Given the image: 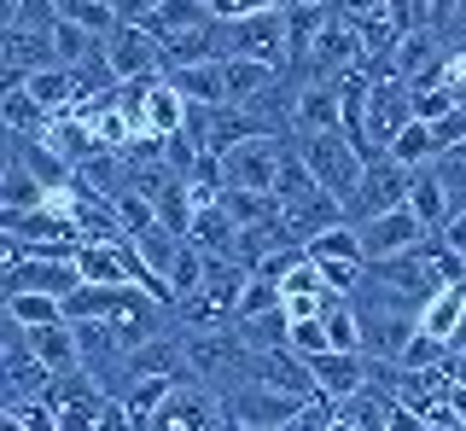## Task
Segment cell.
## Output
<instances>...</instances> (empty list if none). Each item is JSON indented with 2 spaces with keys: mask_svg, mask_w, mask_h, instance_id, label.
<instances>
[{
  "mask_svg": "<svg viewBox=\"0 0 466 431\" xmlns=\"http://www.w3.org/2000/svg\"><path fill=\"white\" fill-rule=\"evenodd\" d=\"M65 193H53V205H41V210H0V227H6L12 239H24L29 251H76L82 234H76V222H70Z\"/></svg>",
  "mask_w": 466,
  "mask_h": 431,
  "instance_id": "cell-6",
  "label": "cell"
},
{
  "mask_svg": "<svg viewBox=\"0 0 466 431\" xmlns=\"http://www.w3.org/2000/svg\"><path fill=\"white\" fill-rule=\"evenodd\" d=\"M94 431H140V420H135V414H128V408H123V402H116V396H111V402H106V414H99V426H94Z\"/></svg>",
  "mask_w": 466,
  "mask_h": 431,
  "instance_id": "cell-36",
  "label": "cell"
},
{
  "mask_svg": "<svg viewBox=\"0 0 466 431\" xmlns=\"http://www.w3.org/2000/svg\"><path fill=\"white\" fill-rule=\"evenodd\" d=\"M274 6H291V0H210L216 18H251V12H274Z\"/></svg>",
  "mask_w": 466,
  "mask_h": 431,
  "instance_id": "cell-34",
  "label": "cell"
},
{
  "mask_svg": "<svg viewBox=\"0 0 466 431\" xmlns=\"http://www.w3.org/2000/svg\"><path fill=\"white\" fill-rule=\"evenodd\" d=\"M280 135H257V140H239L233 152H222V175L228 186H257V193H274V175H280Z\"/></svg>",
  "mask_w": 466,
  "mask_h": 431,
  "instance_id": "cell-12",
  "label": "cell"
},
{
  "mask_svg": "<svg viewBox=\"0 0 466 431\" xmlns=\"http://www.w3.org/2000/svg\"><path fill=\"white\" fill-rule=\"evenodd\" d=\"M408 210L420 216V222L431 227V234H443L449 227V193H443V175H437V164H426V169H414V193H408Z\"/></svg>",
  "mask_w": 466,
  "mask_h": 431,
  "instance_id": "cell-22",
  "label": "cell"
},
{
  "mask_svg": "<svg viewBox=\"0 0 466 431\" xmlns=\"http://www.w3.org/2000/svg\"><path fill=\"white\" fill-rule=\"evenodd\" d=\"M327 338H332V350H361V315H356L350 297L327 315Z\"/></svg>",
  "mask_w": 466,
  "mask_h": 431,
  "instance_id": "cell-31",
  "label": "cell"
},
{
  "mask_svg": "<svg viewBox=\"0 0 466 431\" xmlns=\"http://www.w3.org/2000/svg\"><path fill=\"white\" fill-rule=\"evenodd\" d=\"M455 356H466V309H461V333H455V344H449Z\"/></svg>",
  "mask_w": 466,
  "mask_h": 431,
  "instance_id": "cell-39",
  "label": "cell"
},
{
  "mask_svg": "<svg viewBox=\"0 0 466 431\" xmlns=\"http://www.w3.org/2000/svg\"><path fill=\"white\" fill-rule=\"evenodd\" d=\"M222 59H262V65L286 70V65H291L286 6L251 12V18H222Z\"/></svg>",
  "mask_w": 466,
  "mask_h": 431,
  "instance_id": "cell-2",
  "label": "cell"
},
{
  "mask_svg": "<svg viewBox=\"0 0 466 431\" xmlns=\"http://www.w3.org/2000/svg\"><path fill=\"white\" fill-rule=\"evenodd\" d=\"M390 157H402L408 169H426V164H437V157H443V140H437V128L431 123H408L397 140H390Z\"/></svg>",
  "mask_w": 466,
  "mask_h": 431,
  "instance_id": "cell-27",
  "label": "cell"
},
{
  "mask_svg": "<svg viewBox=\"0 0 466 431\" xmlns=\"http://www.w3.org/2000/svg\"><path fill=\"white\" fill-rule=\"evenodd\" d=\"M356 227H361V246H368V263H390V256H402V251H414V246L431 239V227L408 205L385 210V216H368V222H356Z\"/></svg>",
  "mask_w": 466,
  "mask_h": 431,
  "instance_id": "cell-11",
  "label": "cell"
},
{
  "mask_svg": "<svg viewBox=\"0 0 466 431\" xmlns=\"http://www.w3.org/2000/svg\"><path fill=\"white\" fill-rule=\"evenodd\" d=\"M239 431H268V426H239Z\"/></svg>",
  "mask_w": 466,
  "mask_h": 431,
  "instance_id": "cell-41",
  "label": "cell"
},
{
  "mask_svg": "<svg viewBox=\"0 0 466 431\" xmlns=\"http://www.w3.org/2000/svg\"><path fill=\"white\" fill-rule=\"evenodd\" d=\"M303 408H309L303 396H286V391L257 385V379L233 385V396H228V420H239V426H268V431H286Z\"/></svg>",
  "mask_w": 466,
  "mask_h": 431,
  "instance_id": "cell-9",
  "label": "cell"
},
{
  "mask_svg": "<svg viewBox=\"0 0 466 431\" xmlns=\"http://www.w3.org/2000/svg\"><path fill=\"white\" fill-rule=\"evenodd\" d=\"M47 379H53V367L35 356L29 326H18L6 315V326H0V391H6V408H18V402H41V396H47Z\"/></svg>",
  "mask_w": 466,
  "mask_h": 431,
  "instance_id": "cell-3",
  "label": "cell"
},
{
  "mask_svg": "<svg viewBox=\"0 0 466 431\" xmlns=\"http://www.w3.org/2000/svg\"><path fill=\"white\" fill-rule=\"evenodd\" d=\"M390 431H431V420L414 408V402H402V396H390Z\"/></svg>",
  "mask_w": 466,
  "mask_h": 431,
  "instance_id": "cell-35",
  "label": "cell"
},
{
  "mask_svg": "<svg viewBox=\"0 0 466 431\" xmlns=\"http://www.w3.org/2000/svg\"><path fill=\"white\" fill-rule=\"evenodd\" d=\"M251 379H257V385H274V391H286V396H303V402L320 396L309 356H298V350H268V356H257Z\"/></svg>",
  "mask_w": 466,
  "mask_h": 431,
  "instance_id": "cell-15",
  "label": "cell"
},
{
  "mask_svg": "<svg viewBox=\"0 0 466 431\" xmlns=\"http://www.w3.org/2000/svg\"><path fill=\"white\" fill-rule=\"evenodd\" d=\"M228 65V94H233V105H257L262 94L280 82V70L274 65H262V59H222Z\"/></svg>",
  "mask_w": 466,
  "mask_h": 431,
  "instance_id": "cell-25",
  "label": "cell"
},
{
  "mask_svg": "<svg viewBox=\"0 0 466 431\" xmlns=\"http://www.w3.org/2000/svg\"><path fill=\"white\" fill-rule=\"evenodd\" d=\"M449 111H455V94L443 82H414V117L420 123H443Z\"/></svg>",
  "mask_w": 466,
  "mask_h": 431,
  "instance_id": "cell-30",
  "label": "cell"
},
{
  "mask_svg": "<svg viewBox=\"0 0 466 431\" xmlns=\"http://www.w3.org/2000/svg\"><path fill=\"white\" fill-rule=\"evenodd\" d=\"M222 426H228V402L216 396L204 379H181L169 391V402L140 431H222Z\"/></svg>",
  "mask_w": 466,
  "mask_h": 431,
  "instance_id": "cell-5",
  "label": "cell"
},
{
  "mask_svg": "<svg viewBox=\"0 0 466 431\" xmlns=\"http://www.w3.org/2000/svg\"><path fill=\"white\" fill-rule=\"evenodd\" d=\"M0 117H6V135H47V128L58 123L29 88H6V99H0Z\"/></svg>",
  "mask_w": 466,
  "mask_h": 431,
  "instance_id": "cell-23",
  "label": "cell"
},
{
  "mask_svg": "<svg viewBox=\"0 0 466 431\" xmlns=\"http://www.w3.org/2000/svg\"><path fill=\"white\" fill-rule=\"evenodd\" d=\"M175 385H181V379H135V385H128V396H123V408H128V414H135V420L146 426V420H152V414L169 402Z\"/></svg>",
  "mask_w": 466,
  "mask_h": 431,
  "instance_id": "cell-29",
  "label": "cell"
},
{
  "mask_svg": "<svg viewBox=\"0 0 466 431\" xmlns=\"http://www.w3.org/2000/svg\"><path fill=\"white\" fill-rule=\"evenodd\" d=\"M309 367H315V385H320V396L327 402H344L350 396H361L373 385V362H368V350H320L309 356Z\"/></svg>",
  "mask_w": 466,
  "mask_h": 431,
  "instance_id": "cell-13",
  "label": "cell"
},
{
  "mask_svg": "<svg viewBox=\"0 0 466 431\" xmlns=\"http://www.w3.org/2000/svg\"><path fill=\"white\" fill-rule=\"evenodd\" d=\"M29 338H35V356L47 362L53 373H70L82 367V350H76V326L70 321H53V326H29Z\"/></svg>",
  "mask_w": 466,
  "mask_h": 431,
  "instance_id": "cell-24",
  "label": "cell"
},
{
  "mask_svg": "<svg viewBox=\"0 0 466 431\" xmlns=\"http://www.w3.org/2000/svg\"><path fill=\"white\" fill-rule=\"evenodd\" d=\"M6 315L18 326H53L65 321V297H47V292H6Z\"/></svg>",
  "mask_w": 466,
  "mask_h": 431,
  "instance_id": "cell-28",
  "label": "cell"
},
{
  "mask_svg": "<svg viewBox=\"0 0 466 431\" xmlns=\"http://www.w3.org/2000/svg\"><path fill=\"white\" fill-rule=\"evenodd\" d=\"M437 175H443L449 210L466 216V157H461V152H443V157H437ZM455 216H449V222H455Z\"/></svg>",
  "mask_w": 466,
  "mask_h": 431,
  "instance_id": "cell-32",
  "label": "cell"
},
{
  "mask_svg": "<svg viewBox=\"0 0 466 431\" xmlns=\"http://www.w3.org/2000/svg\"><path fill=\"white\" fill-rule=\"evenodd\" d=\"M298 152H303V164L315 169V181L327 186L332 198H344V205H350V193L361 186V169H368V152H361L344 128H327V135H298Z\"/></svg>",
  "mask_w": 466,
  "mask_h": 431,
  "instance_id": "cell-1",
  "label": "cell"
},
{
  "mask_svg": "<svg viewBox=\"0 0 466 431\" xmlns=\"http://www.w3.org/2000/svg\"><path fill=\"white\" fill-rule=\"evenodd\" d=\"M327 431H356V426H350V414L339 408V414H332V426H327Z\"/></svg>",
  "mask_w": 466,
  "mask_h": 431,
  "instance_id": "cell-40",
  "label": "cell"
},
{
  "mask_svg": "<svg viewBox=\"0 0 466 431\" xmlns=\"http://www.w3.org/2000/svg\"><path fill=\"white\" fill-rule=\"evenodd\" d=\"M408 193H414V169H408L402 157L379 152V157H368V169H361V186L350 193L344 216H350V222H368V216H385V210L408 205Z\"/></svg>",
  "mask_w": 466,
  "mask_h": 431,
  "instance_id": "cell-4",
  "label": "cell"
},
{
  "mask_svg": "<svg viewBox=\"0 0 466 431\" xmlns=\"http://www.w3.org/2000/svg\"><path fill=\"white\" fill-rule=\"evenodd\" d=\"M181 246H187V234H175L169 222H146V227H135V251H140V263L152 268L157 280H169V268H175V256H181Z\"/></svg>",
  "mask_w": 466,
  "mask_h": 431,
  "instance_id": "cell-21",
  "label": "cell"
},
{
  "mask_svg": "<svg viewBox=\"0 0 466 431\" xmlns=\"http://www.w3.org/2000/svg\"><path fill=\"white\" fill-rule=\"evenodd\" d=\"M414 123V82L402 76H373V94H368V157L390 152V140Z\"/></svg>",
  "mask_w": 466,
  "mask_h": 431,
  "instance_id": "cell-7",
  "label": "cell"
},
{
  "mask_svg": "<svg viewBox=\"0 0 466 431\" xmlns=\"http://www.w3.org/2000/svg\"><path fill=\"white\" fill-rule=\"evenodd\" d=\"M169 82H175L187 99H193V105H233V94H228V65H222V59H204V65L169 70Z\"/></svg>",
  "mask_w": 466,
  "mask_h": 431,
  "instance_id": "cell-18",
  "label": "cell"
},
{
  "mask_svg": "<svg viewBox=\"0 0 466 431\" xmlns=\"http://www.w3.org/2000/svg\"><path fill=\"white\" fill-rule=\"evenodd\" d=\"M461 309H466V280L443 286V292H431L426 304H420V333L455 344V333H461Z\"/></svg>",
  "mask_w": 466,
  "mask_h": 431,
  "instance_id": "cell-20",
  "label": "cell"
},
{
  "mask_svg": "<svg viewBox=\"0 0 466 431\" xmlns=\"http://www.w3.org/2000/svg\"><path fill=\"white\" fill-rule=\"evenodd\" d=\"M106 65L116 82H140V76H169L164 65V41H157L146 24H116L106 35Z\"/></svg>",
  "mask_w": 466,
  "mask_h": 431,
  "instance_id": "cell-8",
  "label": "cell"
},
{
  "mask_svg": "<svg viewBox=\"0 0 466 431\" xmlns=\"http://www.w3.org/2000/svg\"><path fill=\"white\" fill-rule=\"evenodd\" d=\"M41 205H53V186L18 152H6V164H0V210H41Z\"/></svg>",
  "mask_w": 466,
  "mask_h": 431,
  "instance_id": "cell-16",
  "label": "cell"
},
{
  "mask_svg": "<svg viewBox=\"0 0 466 431\" xmlns=\"http://www.w3.org/2000/svg\"><path fill=\"white\" fill-rule=\"evenodd\" d=\"M157 6H164V0H116V18H123V24H146Z\"/></svg>",
  "mask_w": 466,
  "mask_h": 431,
  "instance_id": "cell-38",
  "label": "cell"
},
{
  "mask_svg": "<svg viewBox=\"0 0 466 431\" xmlns=\"http://www.w3.org/2000/svg\"><path fill=\"white\" fill-rule=\"evenodd\" d=\"M339 12H344L350 24H361V18H385L390 0H339Z\"/></svg>",
  "mask_w": 466,
  "mask_h": 431,
  "instance_id": "cell-37",
  "label": "cell"
},
{
  "mask_svg": "<svg viewBox=\"0 0 466 431\" xmlns=\"http://www.w3.org/2000/svg\"><path fill=\"white\" fill-rule=\"evenodd\" d=\"M0 59H6V88H24L29 70L58 65L53 30H24V24H6V47H0Z\"/></svg>",
  "mask_w": 466,
  "mask_h": 431,
  "instance_id": "cell-14",
  "label": "cell"
},
{
  "mask_svg": "<svg viewBox=\"0 0 466 431\" xmlns=\"http://www.w3.org/2000/svg\"><path fill=\"white\" fill-rule=\"evenodd\" d=\"M187 239H193L204 256H239V222H233L222 205L193 210V227H187Z\"/></svg>",
  "mask_w": 466,
  "mask_h": 431,
  "instance_id": "cell-17",
  "label": "cell"
},
{
  "mask_svg": "<svg viewBox=\"0 0 466 431\" xmlns=\"http://www.w3.org/2000/svg\"><path fill=\"white\" fill-rule=\"evenodd\" d=\"M291 350H298V356H320V350H332L327 321H291Z\"/></svg>",
  "mask_w": 466,
  "mask_h": 431,
  "instance_id": "cell-33",
  "label": "cell"
},
{
  "mask_svg": "<svg viewBox=\"0 0 466 431\" xmlns=\"http://www.w3.org/2000/svg\"><path fill=\"white\" fill-rule=\"evenodd\" d=\"M286 128H291V135H327V128H344V94H339V82H303V76H291Z\"/></svg>",
  "mask_w": 466,
  "mask_h": 431,
  "instance_id": "cell-10",
  "label": "cell"
},
{
  "mask_svg": "<svg viewBox=\"0 0 466 431\" xmlns=\"http://www.w3.org/2000/svg\"><path fill=\"white\" fill-rule=\"evenodd\" d=\"M239 326V338L251 344L257 356H268V350H291V315L286 304L280 309H268V315H245V321H233Z\"/></svg>",
  "mask_w": 466,
  "mask_h": 431,
  "instance_id": "cell-26",
  "label": "cell"
},
{
  "mask_svg": "<svg viewBox=\"0 0 466 431\" xmlns=\"http://www.w3.org/2000/svg\"><path fill=\"white\" fill-rule=\"evenodd\" d=\"M274 198H280L286 210H303V205H315V198H327V186L315 181V169L303 164V152H298V146H286V157H280V175H274Z\"/></svg>",
  "mask_w": 466,
  "mask_h": 431,
  "instance_id": "cell-19",
  "label": "cell"
}]
</instances>
